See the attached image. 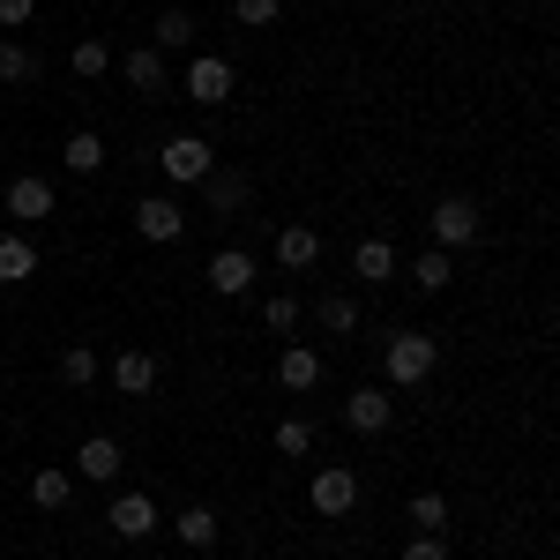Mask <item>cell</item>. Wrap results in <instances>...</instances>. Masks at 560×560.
<instances>
[{
  "instance_id": "13",
  "label": "cell",
  "mask_w": 560,
  "mask_h": 560,
  "mask_svg": "<svg viewBox=\"0 0 560 560\" xmlns=\"http://www.w3.org/2000/svg\"><path fill=\"white\" fill-rule=\"evenodd\" d=\"M322 261V232L314 224H277V269H314Z\"/></svg>"
},
{
  "instance_id": "20",
  "label": "cell",
  "mask_w": 560,
  "mask_h": 560,
  "mask_svg": "<svg viewBox=\"0 0 560 560\" xmlns=\"http://www.w3.org/2000/svg\"><path fill=\"white\" fill-rule=\"evenodd\" d=\"M31 501H38L45 516H60V509L75 501V471H38L31 478Z\"/></svg>"
},
{
  "instance_id": "7",
  "label": "cell",
  "mask_w": 560,
  "mask_h": 560,
  "mask_svg": "<svg viewBox=\"0 0 560 560\" xmlns=\"http://www.w3.org/2000/svg\"><path fill=\"white\" fill-rule=\"evenodd\" d=\"M210 284H217V300H247V292H255V255H247V247H217Z\"/></svg>"
},
{
  "instance_id": "16",
  "label": "cell",
  "mask_w": 560,
  "mask_h": 560,
  "mask_svg": "<svg viewBox=\"0 0 560 560\" xmlns=\"http://www.w3.org/2000/svg\"><path fill=\"white\" fill-rule=\"evenodd\" d=\"M202 195H210V210H217V217H240L255 187H247V173H224V165H217V173L202 179Z\"/></svg>"
},
{
  "instance_id": "33",
  "label": "cell",
  "mask_w": 560,
  "mask_h": 560,
  "mask_svg": "<svg viewBox=\"0 0 560 560\" xmlns=\"http://www.w3.org/2000/svg\"><path fill=\"white\" fill-rule=\"evenodd\" d=\"M404 560H448V538H427V530H419V538L404 546Z\"/></svg>"
},
{
  "instance_id": "30",
  "label": "cell",
  "mask_w": 560,
  "mask_h": 560,
  "mask_svg": "<svg viewBox=\"0 0 560 560\" xmlns=\"http://www.w3.org/2000/svg\"><path fill=\"white\" fill-rule=\"evenodd\" d=\"M314 448V427L306 419H277V456H306Z\"/></svg>"
},
{
  "instance_id": "6",
  "label": "cell",
  "mask_w": 560,
  "mask_h": 560,
  "mask_svg": "<svg viewBox=\"0 0 560 560\" xmlns=\"http://www.w3.org/2000/svg\"><path fill=\"white\" fill-rule=\"evenodd\" d=\"M232 90H240V75H232V60H224V52H202V60L187 68V97H195V105H224Z\"/></svg>"
},
{
  "instance_id": "12",
  "label": "cell",
  "mask_w": 560,
  "mask_h": 560,
  "mask_svg": "<svg viewBox=\"0 0 560 560\" xmlns=\"http://www.w3.org/2000/svg\"><path fill=\"white\" fill-rule=\"evenodd\" d=\"M314 382H322V351H314V345H284V351H277V388L306 396Z\"/></svg>"
},
{
  "instance_id": "24",
  "label": "cell",
  "mask_w": 560,
  "mask_h": 560,
  "mask_svg": "<svg viewBox=\"0 0 560 560\" xmlns=\"http://www.w3.org/2000/svg\"><path fill=\"white\" fill-rule=\"evenodd\" d=\"M314 314H322V329H329V337H351V329H359V300H345V292L314 300Z\"/></svg>"
},
{
  "instance_id": "25",
  "label": "cell",
  "mask_w": 560,
  "mask_h": 560,
  "mask_svg": "<svg viewBox=\"0 0 560 560\" xmlns=\"http://www.w3.org/2000/svg\"><path fill=\"white\" fill-rule=\"evenodd\" d=\"M300 314H306V306L292 300V292H269V300H261V322H269V337H292V329H300Z\"/></svg>"
},
{
  "instance_id": "3",
  "label": "cell",
  "mask_w": 560,
  "mask_h": 560,
  "mask_svg": "<svg viewBox=\"0 0 560 560\" xmlns=\"http://www.w3.org/2000/svg\"><path fill=\"white\" fill-rule=\"evenodd\" d=\"M427 232H433V247H441V255H456V247H471L486 224H478V202H471V195H441V202H433V217H427Z\"/></svg>"
},
{
  "instance_id": "28",
  "label": "cell",
  "mask_w": 560,
  "mask_h": 560,
  "mask_svg": "<svg viewBox=\"0 0 560 560\" xmlns=\"http://www.w3.org/2000/svg\"><path fill=\"white\" fill-rule=\"evenodd\" d=\"M0 83H38V52L31 45H0Z\"/></svg>"
},
{
  "instance_id": "8",
  "label": "cell",
  "mask_w": 560,
  "mask_h": 560,
  "mask_svg": "<svg viewBox=\"0 0 560 560\" xmlns=\"http://www.w3.org/2000/svg\"><path fill=\"white\" fill-rule=\"evenodd\" d=\"M120 464H128V448H120L113 433H90L83 448H75V478H90V486H113Z\"/></svg>"
},
{
  "instance_id": "29",
  "label": "cell",
  "mask_w": 560,
  "mask_h": 560,
  "mask_svg": "<svg viewBox=\"0 0 560 560\" xmlns=\"http://www.w3.org/2000/svg\"><path fill=\"white\" fill-rule=\"evenodd\" d=\"M195 38V15H187V8H165V15H158V52H173V45H187Z\"/></svg>"
},
{
  "instance_id": "26",
  "label": "cell",
  "mask_w": 560,
  "mask_h": 560,
  "mask_svg": "<svg viewBox=\"0 0 560 560\" xmlns=\"http://www.w3.org/2000/svg\"><path fill=\"white\" fill-rule=\"evenodd\" d=\"M68 68H75L83 83H97V75L113 68V45H105V38H83V45H75V52H68Z\"/></svg>"
},
{
  "instance_id": "21",
  "label": "cell",
  "mask_w": 560,
  "mask_h": 560,
  "mask_svg": "<svg viewBox=\"0 0 560 560\" xmlns=\"http://www.w3.org/2000/svg\"><path fill=\"white\" fill-rule=\"evenodd\" d=\"M448 277H456V255H441V247H427V255L411 261V284L419 292H448Z\"/></svg>"
},
{
  "instance_id": "4",
  "label": "cell",
  "mask_w": 560,
  "mask_h": 560,
  "mask_svg": "<svg viewBox=\"0 0 560 560\" xmlns=\"http://www.w3.org/2000/svg\"><path fill=\"white\" fill-rule=\"evenodd\" d=\"M306 501H314V516L345 523L351 509H359V471H351V464H322L314 486H306Z\"/></svg>"
},
{
  "instance_id": "31",
  "label": "cell",
  "mask_w": 560,
  "mask_h": 560,
  "mask_svg": "<svg viewBox=\"0 0 560 560\" xmlns=\"http://www.w3.org/2000/svg\"><path fill=\"white\" fill-rule=\"evenodd\" d=\"M232 15H240L247 31H269V23L284 15V0H232Z\"/></svg>"
},
{
  "instance_id": "10",
  "label": "cell",
  "mask_w": 560,
  "mask_h": 560,
  "mask_svg": "<svg viewBox=\"0 0 560 560\" xmlns=\"http://www.w3.org/2000/svg\"><path fill=\"white\" fill-rule=\"evenodd\" d=\"M388 419H396V396H388V388H351L345 396V427L351 433H388Z\"/></svg>"
},
{
  "instance_id": "23",
  "label": "cell",
  "mask_w": 560,
  "mask_h": 560,
  "mask_svg": "<svg viewBox=\"0 0 560 560\" xmlns=\"http://www.w3.org/2000/svg\"><path fill=\"white\" fill-rule=\"evenodd\" d=\"M173 530H179V546H195V553H210V546H217V516H210V509H179Z\"/></svg>"
},
{
  "instance_id": "15",
  "label": "cell",
  "mask_w": 560,
  "mask_h": 560,
  "mask_svg": "<svg viewBox=\"0 0 560 560\" xmlns=\"http://www.w3.org/2000/svg\"><path fill=\"white\" fill-rule=\"evenodd\" d=\"M113 388H120V396H150V388H158V359H150V351H120V359H113Z\"/></svg>"
},
{
  "instance_id": "2",
  "label": "cell",
  "mask_w": 560,
  "mask_h": 560,
  "mask_svg": "<svg viewBox=\"0 0 560 560\" xmlns=\"http://www.w3.org/2000/svg\"><path fill=\"white\" fill-rule=\"evenodd\" d=\"M158 165H165L173 187H202V179L217 173V142L210 135H173V142L158 150Z\"/></svg>"
},
{
  "instance_id": "34",
  "label": "cell",
  "mask_w": 560,
  "mask_h": 560,
  "mask_svg": "<svg viewBox=\"0 0 560 560\" xmlns=\"http://www.w3.org/2000/svg\"><path fill=\"white\" fill-rule=\"evenodd\" d=\"M45 560H52V553H45Z\"/></svg>"
},
{
  "instance_id": "27",
  "label": "cell",
  "mask_w": 560,
  "mask_h": 560,
  "mask_svg": "<svg viewBox=\"0 0 560 560\" xmlns=\"http://www.w3.org/2000/svg\"><path fill=\"white\" fill-rule=\"evenodd\" d=\"M60 382H68V388H90V382H97V351H90V345H68V351H60Z\"/></svg>"
},
{
  "instance_id": "5",
  "label": "cell",
  "mask_w": 560,
  "mask_h": 560,
  "mask_svg": "<svg viewBox=\"0 0 560 560\" xmlns=\"http://www.w3.org/2000/svg\"><path fill=\"white\" fill-rule=\"evenodd\" d=\"M135 232H142L150 247H173L179 232H187V210H179L173 195H142V202H135Z\"/></svg>"
},
{
  "instance_id": "19",
  "label": "cell",
  "mask_w": 560,
  "mask_h": 560,
  "mask_svg": "<svg viewBox=\"0 0 560 560\" xmlns=\"http://www.w3.org/2000/svg\"><path fill=\"white\" fill-rule=\"evenodd\" d=\"M60 165H68V173H97V165H105V135L75 128V135H68V150H60Z\"/></svg>"
},
{
  "instance_id": "32",
  "label": "cell",
  "mask_w": 560,
  "mask_h": 560,
  "mask_svg": "<svg viewBox=\"0 0 560 560\" xmlns=\"http://www.w3.org/2000/svg\"><path fill=\"white\" fill-rule=\"evenodd\" d=\"M38 15V0H0V31H23Z\"/></svg>"
},
{
  "instance_id": "18",
  "label": "cell",
  "mask_w": 560,
  "mask_h": 560,
  "mask_svg": "<svg viewBox=\"0 0 560 560\" xmlns=\"http://www.w3.org/2000/svg\"><path fill=\"white\" fill-rule=\"evenodd\" d=\"M120 75H128L135 90H165V52H158V45H128Z\"/></svg>"
},
{
  "instance_id": "17",
  "label": "cell",
  "mask_w": 560,
  "mask_h": 560,
  "mask_svg": "<svg viewBox=\"0 0 560 560\" xmlns=\"http://www.w3.org/2000/svg\"><path fill=\"white\" fill-rule=\"evenodd\" d=\"M23 277H38V247L23 232H0V284H23Z\"/></svg>"
},
{
  "instance_id": "1",
  "label": "cell",
  "mask_w": 560,
  "mask_h": 560,
  "mask_svg": "<svg viewBox=\"0 0 560 560\" xmlns=\"http://www.w3.org/2000/svg\"><path fill=\"white\" fill-rule=\"evenodd\" d=\"M433 366H441V345H433L427 329H396V337H388V351H382L388 388H419V382H433Z\"/></svg>"
},
{
  "instance_id": "11",
  "label": "cell",
  "mask_w": 560,
  "mask_h": 560,
  "mask_svg": "<svg viewBox=\"0 0 560 560\" xmlns=\"http://www.w3.org/2000/svg\"><path fill=\"white\" fill-rule=\"evenodd\" d=\"M105 523H113V538H150V530H158V501H150V493H120V501L105 509Z\"/></svg>"
},
{
  "instance_id": "14",
  "label": "cell",
  "mask_w": 560,
  "mask_h": 560,
  "mask_svg": "<svg viewBox=\"0 0 560 560\" xmlns=\"http://www.w3.org/2000/svg\"><path fill=\"white\" fill-rule=\"evenodd\" d=\"M351 277H359V284H388V277H396V247H388V240H359V247H351Z\"/></svg>"
},
{
  "instance_id": "9",
  "label": "cell",
  "mask_w": 560,
  "mask_h": 560,
  "mask_svg": "<svg viewBox=\"0 0 560 560\" xmlns=\"http://www.w3.org/2000/svg\"><path fill=\"white\" fill-rule=\"evenodd\" d=\"M52 202H60V195H52V179H38V173L8 179V217H15V224H45Z\"/></svg>"
},
{
  "instance_id": "22",
  "label": "cell",
  "mask_w": 560,
  "mask_h": 560,
  "mask_svg": "<svg viewBox=\"0 0 560 560\" xmlns=\"http://www.w3.org/2000/svg\"><path fill=\"white\" fill-rule=\"evenodd\" d=\"M404 516H411V530L441 538V530H448V493H411V509H404Z\"/></svg>"
}]
</instances>
